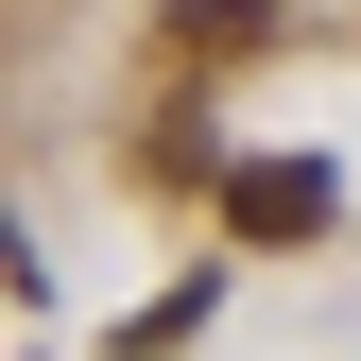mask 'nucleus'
Returning a JSON list of instances; mask_svg holds the SVG:
<instances>
[{
	"label": "nucleus",
	"mask_w": 361,
	"mask_h": 361,
	"mask_svg": "<svg viewBox=\"0 0 361 361\" xmlns=\"http://www.w3.org/2000/svg\"><path fill=\"white\" fill-rule=\"evenodd\" d=\"M344 172L327 155H224V241H327Z\"/></svg>",
	"instance_id": "obj_1"
}]
</instances>
